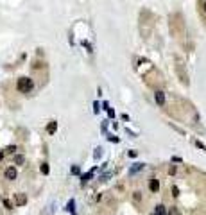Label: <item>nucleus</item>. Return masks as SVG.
Segmentation results:
<instances>
[{"label": "nucleus", "instance_id": "nucleus-1", "mask_svg": "<svg viewBox=\"0 0 206 215\" xmlns=\"http://www.w3.org/2000/svg\"><path fill=\"white\" fill-rule=\"evenodd\" d=\"M16 88H18V91H22V93H29V91H32L34 83H32L30 77H20L18 83H16Z\"/></svg>", "mask_w": 206, "mask_h": 215}, {"label": "nucleus", "instance_id": "nucleus-2", "mask_svg": "<svg viewBox=\"0 0 206 215\" xmlns=\"http://www.w3.org/2000/svg\"><path fill=\"white\" fill-rule=\"evenodd\" d=\"M154 99H156V104L158 106H163L165 104V93H163V91H156V93H154Z\"/></svg>", "mask_w": 206, "mask_h": 215}, {"label": "nucleus", "instance_id": "nucleus-3", "mask_svg": "<svg viewBox=\"0 0 206 215\" xmlns=\"http://www.w3.org/2000/svg\"><path fill=\"white\" fill-rule=\"evenodd\" d=\"M6 179H16V169L15 167H9L6 170Z\"/></svg>", "mask_w": 206, "mask_h": 215}, {"label": "nucleus", "instance_id": "nucleus-4", "mask_svg": "<svg viewBox=\"0 0 206 215\" xmlns=\"http://www.w3.org/2000/svg\"><path fill=\"white\" fill-rule=\"evenodd\" d=\"M149 188H151V192H158V190H160V181H158V179H151Z\"/></svg>", "mask_w": 206, "mask_h": 215}, {"label": "nucleus", "instance_id": "nucleus-5", "mask_svg": "<svg viewBox=\"0 0 206 215\" xmlns=\"http://www.w3.org/2000/svg\"><path fill=\"white\" fill-rule=\"evenodd\" d=\"M56 129H57V124H56V122H50V124L47 126V133H48V135H54Z\"/></svg>", "mask_w": 206, "mask_h": 215}, {"label": "nucleus", "instance_id": "nucleus-6", "mask_svg": "<svg viewBox=\"0 0 206 215\" xmlns=\"http://www.w3.org/2000/svg\"><path fill=\"white\" fill-rule=\"evenodd\" d=\"M156 215H167V210H165L163 204H158L156 206Z\"/></svg>", "mask_w": 206, "mask_h": 215}, {"label": "nucleus", "instance_id": "nucleus-7", "mask_svg": "<svg viewBox=\"0 0 206 215\" xmlns=\"http://www.w3.org/2000/svg\"><path fill=\"white\" fill-rule=\"evenodd\" d=\"M142 169H143V165H142V163H136V165L131 169V174H135V172H138V170H142Z\"/></svg>", "mask_w": 206, "mask_h": 215}, {"label": "nucleus", "instance_id": "nucleus-8", "mask_svg": "<svg viewBox=\"0 0 206 215\" xmlns=\"http://www.w3.org/2000/svg\"><path fill=\"white\" fill-rule=\"evenodd\" d=\"M15 163H16V165H22V163H24V156H15Z\"/></svg>", "mask_w": 206, "mask_h": 215}, {"label": "nucleus", "instance_id": "nucleus-9", "mask_svg": "<svg viewBox=\"0 0 206 215\" xmlns=\"http://www.w3.org/2000/svg\"><path fill=\"white\" fill-rule=\"evenodd\" d=\"M16 203H18V204H24V203H25V197H24V196H16Z\"/></svg>", "mask_w": 206, "mask_h": 215}, {"label": "nucleus", "instance_id": "nucleus-10", "mask_svg": "<svg viewBox=\"0 0 206 215\" xmlns=\"http://www.w3.org/2000/svg\"><path fill=\"white\" fill-rule=\"evenodd\" d=\"M172 196H174V197L179 196V188H178V187H172Z\"/></svg>", "mask_w": 206, "mask_h": 215}, {"label": "nucleus", "instance_id": "nucleus-11", "mask_svg": "<svg viewBox=\"0 0 206 215\" xmlns=\"http://www.w3.org/2000/svg\"><path fill=\"white\" fill-rule=\"evenodd\" d=\"M91 174H93V172H88L86 176H82V178H81V179H82V183H86V181H88V179L91 178Z\"/></svg>", "mask_w": 206, "mask_h": 215}, {"label": "nucleus", "instance_id": "nucleus-12", "mask_svg": "<svg viewBox=\"0 0 206 215\" xmlns=\"http://www.w3.org/2000/svg\"><path fill=\"white\" fill-rule=\"evenodd\" d=\"M41 172H43V174H48V165H47V163L41 165Z\"/></svg>", "mask_w": 206, "mask_h": 215}, {"label": "nucleus", "instance_id": "nucleus-13", "mask_svg": "<svg viewBox=\"0 0 206 215\" xmlns=\"http://www.w3.org/2000/svg\"><path fill=\"white\" fill-rule=\"evenodd\" d=\"M169 215H179V213H178V210H176V208H172V210L169 212Z\"/></svg>", "mask_w": 206, "mask_h": 215}, {"label": "nucleus", "instance_id": "nucleus-14", "mask_svg": "<svg viewBox=\"0 0 206 215\" xmlns=\"http://www.w3.org/2000/svg\"><path fill=\"white\" fill-rule=\"evenodd\" d=\"M195 145H197V147H199V149H203V151H204V149H206V147H204V145H203V143H201V142H195Z\"/></svg>", "mask_w": 206, "mask_h": 215}, {"label": "nucleus", "instance_id": "nucleus-15", "mask_svg": "<svg viewBox=\"0 0 206 215\" xmlns=\"http://www.w3.org/2000/svg\"><path fill=\"white\" fill-rule=\"evenodd\" d=\"M15 151H16V147H15V145H11V147L7 149V152H15Z\"/></svg>", "mask_w": 206, "mask_h": 215}, {"label": "nucleus", "instance_id": "nucleus-16", "mask_svg": "<svg viewBox=\"0 0 206 215\" xmlns=\"http://www.w3.org/2000/svg\"><path fill=\"white\" fill-rule=\"evenodd\" d=\"M203 9H204V13H206V2H204V6H203Z\"/></svg>", "mask_w": 206, "mask_h": 215}, {"label": "nucleus", "instance_id": "nucleus-17", "mask_svg": "<svg viewBox=\"0 0 206 215\" xmlns=\"http://www.w3.org/2000/svg\"><path fill=\"white\" fill-rule=\"evenodd\" d=\"M4 158V152H0V160H2Z\"/></svg>", "mask_w": 206, "mask_h": 215}, {"label": "nucleus", "instance_id": "nucleus-18", "mask_svg": "<svg viewBox=\"0 0 206 215\" xmlns=\"http://www.w3.org/2000/svg\"><path fill=\"white\" fill-rule=\"evenodd\" d=\"M154 215H156V213H154Z\"/></svg>", "mask_w": 206, "mask_h": 215}]
</instances>
